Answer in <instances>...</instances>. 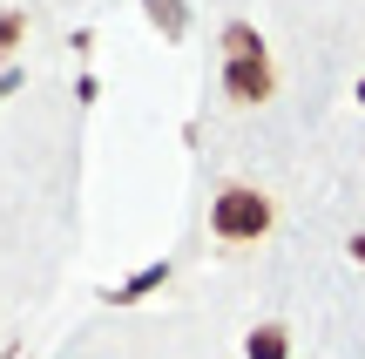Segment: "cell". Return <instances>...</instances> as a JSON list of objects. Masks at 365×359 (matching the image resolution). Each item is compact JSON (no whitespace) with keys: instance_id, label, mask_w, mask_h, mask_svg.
<instances>
[{"instance_id":"1","label":"cell","mask_w":365,"mask_h":359,"mask_svg":"<svg viewBox=\"0 0 365 359\" xmlns=\"http://www.w3.org/2000/svg\"><path fill=\"white\" fill-rule=\"evenodd\" d=\"M223 54H230V61H223V95H230V102L257 108V102H271V95H277V61L264 54V41L250 34L244 21L223 27Z\"/></svg>"},{"instance_id":"2","label":"cell","mask_w":365,"mask_h":359,"mask_svg":"<svg viewBox=\"0 0 365 359\" xmlns=\"http://www.w3.org/2000/svg\"><path fill=\"white\" fill-rule=\"evenodd\" d=\"M271 224H277V203L264 197L257 183H223L217 197H210V231H217L223 244H257Z\"/></svg>"},{"instance_id":"3","label":"cell","mask_w":365,"mask_h":359,"mask_svg":"<svg viewBox=\"0 0 365 359\" xmlns=\"http://www.w3.org/2000/svg\"><path fill=\"white\" fill-rule=\"evenodd\" d=\"M244 353L250 359H291V339H284V325H250Z\"/></svg>"},{"instance_id":"4","label":"cell","mask_w":365,"mask_h":359,"mask_svg":"<svg viewBox=\"0 0 365 359\" xmlns=\"http://www.w3.org/2000/svg\"><path fill=\"white\" fill-rule=\"evenodd\" d=\"M149 21H156L163 34H182V27H190V14H182V0H149Z\"/></svg>"},{"instance_id":"5","label":"cell","mask_w":365,"mask_h":359,"mask_svg":"<svg viewBox=\"0 0 365 359\" xmlns=\"http://www.w3.org/2000/svg\"><path fill=\"white\" fill-rule=\"evenodd\" d=\"M21 34H27V21H21V14H0V61L21 48Z\"/></svg>"},{"instance_id":"6","label":"cell","mask_w":365,"mask_h":359,"mask_svg":"<svg viewBox=\"0 0 365 359\" xmlns=\"http://www.w3.org/2000/svg\"><path fill=\"white\" fill-rule=\"evenodd\" d=\"M7 89H14V75H0V95H7Z\"/></svg>"},{"instance_id":"7","label":"cell","mask_w":365,"mask_h":359,"mask_svg":"<svg viewBox=\"0 0 365 359\" xmlns=\"http://www.w3.org/2000/svg\"><path fill=\"white\" fill-rule=\"evenodd\" d=\"M352 251H359V265H365V238H359V244H352Z\"/></svg>"},{"instance_id":"8","label":"cell","mask_w":365,"mask_h":359,"mask_svg":"<svg viewBox=\"0 0 365 359\" xmlns=\"http://www.w3.org/2000/svg\"><path fill=\"white\" fill-rule=\"evenodd\" d=\"M359 102H365V81H359Z\"/></svg>"}]
</instances>
